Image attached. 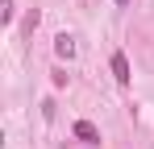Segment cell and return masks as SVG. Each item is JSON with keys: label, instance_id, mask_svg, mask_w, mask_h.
Masks as SVG:
<instances>
[{"label": "cell", "instance_id": "obj_4", "mask_svg": "<svg viewBox=\"0 0 154 149\" xmlns=\"http://www.w3.org/2000/svg\"><path fill=\"white\" fill-rule=\"evenodd\" d=\"M13 13H17V8H13V0H0V25L13 21Z\"/></svg>", "mask_w": 154, "mask_h": 149}, {"label": "cell", "instance_id": "obj_2", "mask_svg": "<svg viewBox=\"0 0 154 149\" xmlns=\"http://www.w3.org/2000/svg\"><path fill=\"white\" fill-rule=\"evenodd\" d=\"M112 79H117L121 87H129L133 74H129V58H125V54H112Z\"/></svg>", "mask_w": 154, "mask_h": 149}, {"label": "cell", "instance_id": "obj_1", "mask_svg": "<svg viewBox=\"0 0 154 149\" xmlns=\"http://www.w3.org/2000/svg\"><path fill=\"white\" fill-rule=\"evenodd\" d=\"M75 137L83 141V145H100V133H96L92 120H75Z\"/></svg>", "mask_w": 154, "mask_h": 149}, {"label": "cell", "instance_id": "obj_5", "mask_svg": "<svg viewBox=\"0 0 154 149\" xmlns=\"http://www.w3.org/2000/svg\"><path fill=\"white\" fill-rule=\"evenodd\" d=\"M38 21H42V13L33 8V13H29V17H25V33H33V29H38Z\"/></svg>", "mask_w": 154, "mask_h": 149}, {"label": "cell", "instance_id": "obj_6", "mask_svg": "<svg viewBox=\"0 0 154 149\" xmlns=\"http://www.w3.org/2000/svg\"><path fill=\"white\" fill-rule=\"evenodd\" d=\"M117 4H121V8H125V4H129V0H117Z\"/></svg>", "mask_w": 154, "mask_h": 149}, {"label": "cell", "instance_id": "obj_3", "mask_svg": "<svg viewBox=\"0 0 154 149\" xmlns=\"http://www.w3.org/2000/svg\"><path fill=\"white\" fill-rule=\"evenodd\" d=\"M54 54H58V58H75V37H71V33H58V37H54Z\"/></svg>", "mask_w": 154, "mask_h": 149}]
</instances>
